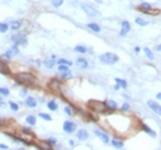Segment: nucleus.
Here are the masks:
<instances>
[{"label": "nucleus", "instance_id": "obj_1", "mask_svg": "<svg viewBox=\"0 0 161 150\" xmlns=\"http://www.w3.org/2000/svg\"><path fill=\"white\" fill-rule=\"evenodd\" d=\"M15 80L19 82L20 85H34L36 82V78L31 73H20L15 77Z\"/></svg>", "mask_w": 161, "mask_h": 150}, {"label": "nucleus", "instance_id": "obj_2", "mask_svg": "<svg viewBox=\"0 0 161 150\" xmlns=\"http://www.w3.org/2000/svg\"><path fill=\"white\" fill-rule=\"evenodd\" d=\"M99 61L104 64H114L118 62V56L111 52H105V54L99 55Z\"/></svg>", "mask_w": 161, "mask_h": 150}, {"label": "nucleus", "instance_id": "obj_3", "mask_svg": "<svg viewBox=\"0 0 161 150\" xmlns=\"http://www.w3.org/2000/svg\"><path fill=\"white\" fill-rule=\"evenodd\" d=\"M81 8H82L86 15H89V16H97L98 13H99L95 7H93L91 4H89V3H82L81 4Z\"/></svg>", "mask_w": 161, "mask_h": 150}, {"label": "nucleus", "instance_id": "obj_4", "mask_svg": "<svg viewBox=\"0 0 161 150\" xmlns=\"http://www.w3.org/2000/svg\"><path fill=\"white\" fill-rule=\"evenodd\" d=\"M11 39H12V42L18 46H26L27 44V38H26L24 35H20V34H15V35H12V38Z\"/></svg>", "mask_w": 161, "mask_h": 150}, {"label": "nucleus", "instance_id": "obj_5", "mask_svg": "<svg viewBox=\"0 0 161 150\" xmlns=\"http://www.w3.org/2000/svg\"><path fill=\"white\" fill-rule=\"evenodd\" d=\"M63 130H65V133L71 134V133H74V131L77 130V125L74 123V122H71V121H66L63 123Z\"/></svg>", "mask_w": 161, "mask_h": 150}, {"label": "nucleus", "instance_id": "obj_6", "mask_svg": "<svg viewBox=\"0 0 161 150\" xmlns=\"http://www.w3.org/2000/svg\"><path fill=\"white\" fill-rule=\"evenodd\" d=\"M148 106L150 107L152 111H155L156 114L160 115V117H161V106L158 105V103L156 102V101H152V99H150V101H148Z\"/></svg>", "mask_w": 161, "mask_h": 150}, {"label": "nucleus", "instance_id": "obj_7", "mask_svg": "<svg viewBox=\"0 0 161 150\" xmlns=\"http://www.w3.org/2000/svg\"><path fill=\"white\" fill-rule=\"evenodd\" d=\"M18 52H19V48H18V44H15L12 48H10V50H8V51L3 55V58H6V59H10V58L18 55Z\"/></svg>", "mask_w": 161, "mask_h": 150}, {"label": "nucleus", "instance_id": "obj_8", "mask_svg": "<svg viewBox=\"0 0 161 150\" xmlns=\"http://www.w3.org/2000/svg\"><path fill=\"white\" fill-rule=\"evenodd\" d=\"M94 134L97 135V137H99L102 141H104L105 144H109L110 141H109V135L106 134V133H104V131H101V130H95L94 131Z\"/></svg>", "mask_w": 161, "mask_h": 150}, {"label": "nucleus", "instance_id": "obj_9", "mask_svg": "<svg viewBox=\"0 0 161 150\" xmlns=\"http://www.w3.org/2000/svg\"><path fill=\"white\" fill-rule=\"evenodd\" d=\"M77 138L81 141H86L89 138V133L86 130H83V129H81V130L77 131Z\"/></svg>", "mask_w": 161, "mask_h": 150}, {"label": "nucleus", "instance_id": "obj_10", "mask_svg": "<svg viewBox=\"0 0 161 150\" xmlns=\"http://www.w3.org/2000/svg\"><path fill=\"white\" fill-rule=\"evenodd\" d=\"M77 63H78V66L81 68H87L89 67V62L86 61L85 58H78V59H77Z\"/></svg>", "mask_w": 161, "mask_h": 150}, {"label": "nucleus", "instance_id": "obj_11", "mask_svg": "<svg viewBox=\"0 0 161 150\" xmlns=\"http://www.w3.org/2000/svg\"><path fill=\"white\" fill-rule=\"evenodd\" d=\"M26 105L28 106V107H31V109H34L35 106H36V99L32 98V96H27L26 98Z\"/></svg>", "mask_w": 161, "mask_h": 150}, {"label": "nucleus", "instance_id": "obj_12", "mask_svg": "<svg viewBox=\"0 0 161 150\" xmlns=\"http://www.w3.org/2000/svg\"><path fill=\"white\" fill-rule=\"evenodd\" d=\"M129 31H130V24L126 22V20H125V22H122V30H121V35H122V36L126 35Z\"/></svg>", "mask_w": 161, "mask_h": 150}, {"label": "nucleus", "instance_id": "obj_13", "mask_svg": "<svg viewBox=\"0 0 161 150\" xmlns=\"http://www.w3.org/2000/svg\"><path fill=\"white\" fill-rule=\"evenodd\" d=\"M0 74H4V75H8V74H10V70H8L7 64L4 63L3 61H0Z\"/></svg>", "mask_w": 161, "mask_h": 150}, {"label": "nucleus", "instance_id": "obj_14", "mask_svg": "<svg viewBox=\"0 0 161 150\" xmlns=\"http://www.w3.org/2000/svg\"><path fill=\"white\" fill-rule=\"evenodd\" d=\"M142 130L146 131L149 135H152V137H156V131H153L150 127H149L148 125H142Z\"/></svg>", "mask_w": 161, "mask_h": 150}, {"label": "nucleus", "instance_id": "obj_15", "mask_svg": "<svg viewBox=\"0 0 161 150\" xmlns=\"http://www.w3.org/2000/svg\"><path fill=\"white\" fill-rule=\"evenodd\" d=\"M87 27L91 30V31H94V32H99V31H101V27L98 26V24H95V23H89Z\"/></svg>", "mask_w": 161, "mask_h": 150}, {"label": "nucleus", "instance_id": "obj_16", "mask_svg": "<svg viewBox=\"0 0 161 150\" xmlns=\"http://www.w3.org/2000/svg\"><path fill=\"white\" fill-rule=\"evenodd\" d=\"M44 66L47 68H52L54 66H55V62H54V58H51V59H47V61H44Z\"/></svg>", "mask_w": 161, "mask_h": 150}, {"label": "nucleus", "instance_id": "obj_17", "mask_svg": "<svg viewBox=\"0 0 161 150\" xmlns=\"http://www.w3.org/2000/svg\"><path fill=\"white\" fill-rule=\"evenodd\" d=\"M77 52H79V54H86L87 52V48L85 47V46H75V48H74Z\"/></svg>", "mask_w": 161, "mask_h": 150}, {"label": "nucleus", "instance_id": "obj_18", "mask_svg": "<svg viewBox=\"0 0 161 150\" xmlns=\"http://www.w3.org/2000/svg\"><path fill=\"white\" fill-rule=\"evenodd\" d=\"M47 107L50 110H52V111H55V110H58V105L55 101H50V102L47 103Z\"/></svg>", "mask_w": 161, "mask_h": 150}, {"label": "nucleus", "instance_id": "obj_19", "mask_svg": "<svg viewBox=\"0 0 161 150\" xmlns=\"http://www.w3.org/2000/svg\"><path fill=\"white\" fill-rule=\"evenodd\" d=\"M106 106H107V109H109V110H116V109H117V103L114 102V101H107Z\"/></svg>", "mask_w": 161, "mask_h": 150}, {"label": "nucleus", "instance_id": "obj_20", "mask_svg": "<svg viewBox=\"0 0 161 150\" xmlns=\"http://www.w3.org/2000/svg\"><path fill=\"white\" fill-rule=\"evenodd\" d=\"M20 26H22V23L18 22V20H13V22H11V28L13 30V31H16V30H19Z\"/></svg>", "mask_w": 161, "mask_h": 150}, {"label": "nucleus", "instance_id": "obj_21", "mask_svg": "<svg viewBox=\"0 0 161 150\" xmlns=\"http://www.w3.org/2000/svg\"><path fill=\"white\" fill-rule=\"evenodd\" d=\"M140 8H141V11H149V10H152V6L149 3H144V1H142V3L140 4Z\"/></svg>", "mask_w": 161, "mask_h": 150}, {"label": "nucleus", "instance_id": "obj_22", "mask_svg": "<svg viewBox=\"0 0 161 150\" xmlns=\"http://www.w3.org/2000/svg\"><path fill=\"white\" fill-rule=\"evenodd\" d=\"M116 82L120 85V87H123V89H126L128 87V83H126V80H123V79H120V78H117L116 79Z\"/></svg>", "mask_w": 161, "mask_h": 150}, {"label": "nucleus", "instance_id": "obj_23", "mask_svg": "<svg viewBox=\"0 0 161 150\" xmlns=\"http://www.w3.org/2000/svg\"><path fill=\"white\" fill-rule=\"evenodd\" d=\"M26 121H27V123L28 125H35L36 119H35L34 115H28V117H26Z\"/></svg>", "mask_w": 161, "mask_h": 150}, {"label": "nucleus", "instance_id": "obj_24", "mask_svg": "<svg viewBox=\"0 0 161 150\" xmlns=\"http://www.w3.org/2000/svg\"><path fill=\"white\" fill-rule=\"evenodd\" d=\"M110 144L113 145V146H116V147H122V146H123V142H122V141H117V139H113Z\"/></svg>", "mask_w": 161, "mask_h": 150}, {"label": "nucleus", "instance_id": "obj_25", "mask_svg": "<svg viewBox=\"0 0 161 150\" xmlns=\"http://www.w3.org/2000/svg\"><path fill=\"white\" fill-rule=\"evenodd\" d=\"M136 23L137 24H138V26H148V22H146V20H144V19H141V18H137L136 19Z\"/></svg>", "mask_w": 161, "mask_h": 150}, {"label": "nucleus", "instance_id": "obj_26", "mask_svg": "<svg viewBox=\"0 0 161 150\" xmlns=\"http://www.w3.org/2000/svg\"><path fill=\"white\" fill-rule=\"evenodd\" d=\"M39 117H40L42 119H44V121H52V118H51V115H48V114H44V113H40L39 114Z\"/></svg>", "mask_w": 161, "mask_h": 150}, {"label": "nucleus", "instance_id": "obj_27", "mask_svg": "<svg viewBox=\"0 0 161 150\" xmlns=\"http://www.w3.org/2000/svg\"><path fill=\"white\" fill-rule=\"evenodd\" d=\"M0 94L4 96H8L10 95V90L7 89V87H0Z\"/></svg>", "mask_w": 161, "mask_h": 150}, {"label": "nucleus", "instance_id": "obj_28", "mask_svg": "<svg viewBox=\"0 0 161 150\" xmlns=\"http://www.w3.org/2000/svg\"><path fill=\"white\" fill-rule=\"evenodd\" d=\"M58 64H66V66H71V61H67V59H59V61H58Z\"/></svg>", "mask_w": 161, "mask_h": 150}, {"label": "nucleus", "instance_id": "obj_29", "mask_svg": "<svg viewBox=\"0 0 161 150\" xmlns=\"http://www.w3.org/2000/svg\"><path fill=\"white\" fill-rule=\"evenodd\" d=\"M51 4L58 8V7H60L62 4H63V0H51Z\"/></svg>", "mask_w": 161, "mask_h": 150}, {"label": "nucleus", "instance_id": "obj_30", "mask_svg": "<svg viewBox=\"0 0 161 150\" xmlns=\"http://www.w3.org/2000/svg\"><path fill=\"white\" fill-rule=\"evenodd\" d=\"M144 52H145L146 54V56L149 58V59H153V58H155V55H153V52L150 51V50H149L148 47H145V50H144Z\"/></svg>", "mask_w": 161, "mask_h": 150}, {"label": "nucleus", "instance_id": "obj_31", "mask_svg": "<svg viewBox=\"0 0 161 150\" xmlns=\"http://www.w3.org/2000/svg\"><path fill=\"white\" fill-rule=\"evenodd\" d=\"M8 30V24L7 23H0V32H6Z\"/></svg>", "mask_w": 161, "mask_h": 150}, {"label": "nucleus", "instance_id": "obj_32", "mask_svg": "<svg viewBox=\"0 0 161 150\" xmlns=\"http://www.w3.org/2000/svg\"><path fill=\"white\" fill-rule=\"evenodd\" d=\"M10 106H11V110H13V111H18V110H19V105L15 102H11Z\"/></svg>", "mask_w": 161, "mask_h": 150}, {"label": "nucleus", "instance_id": "obj_33", "mask_svg": "<svg viewBox=\"0 0 161 150\" xmlns=\"http://www.w3.org/2000/svg\"><path fill=\"white\" fill-rule=\"evenodd\" d=\"M58 68H59V71L65 73V71L69 70V66H66V64H59V66H58Z\"/></svg>", "mask_w": 161, "mask_h": 150}, {"label": "nucleus", "instance_id": "obj_34", "mask_svg": "<svg viewBox=\"0 0 161 150\" xmlns=\"http://www.w3.org/2000/svg\"><path fill=\"white\" fill-rule=\"evenodd\" d=\"M62 78H63V79H67V78H71V73H70L69 70L65 71V73L62 74Z\"/></svg>", "mask_w": 161, "mask_h": 150}, {"label": "nucleus", "instance_id": "obj_35", "mask_svg": "<svg viewBox=\"0 0 161 150\" xmlns=\"http://www.w3.org/2000/svg\"><path fill=\"white\" fill-rule=\"evenodd\" d=\"M121 109H122V111H128V110H130V106H129V103H123V105H122V107H121Z\"/></svg>", "mask_w": 161, "mask_h": 150}, {"label": "nucleus", "instance_id": "obj_36", "mask_svg": "<svg viewBox=\"0 0 161 150\" xmlns=\"http://www.w3.org/2000/svg\"><path fill=\"white\" fill-rule=\"evenodd\" d=\"M65 111H66V114H67V115H70V117L73 115V110L70 109V107H65Z\"/></svg>", "mask_w": 161, "mask_h": 150}, {"label": "nucleus", "instance_id": "obj_37", "mask_svg": "<svg viewBox=\"0 0 161 150\" xmlns=\"http://www.w3.org/2000/svg\"><path fill=\"white\" fill-rule=\"evenodd\" d=\"M20 94H22V96H27L26 94H27V89H23L22 91H20Z\"/></svg>", "mask_w": 161, "mask_h": 150}, {"label": "nucleus", "instance_id": "obj_38", "mask_svg": "<svg viewBox=\"0 0 161 150\" xmlns=\"http://www.w3.org/2000/svg\"><path fill=\"white\" fill-rule=\"evenodd\" d=\"M47 142H50L51 145H54V144H55V142H57V141L54 139V138H48V141H47Z\"/></svg>", "mask_w": 161, "mask_h": 150}, {"label": "nucleus", "instance_id": "obj_39", "mask_svg": "<svg viewBox=\"0 0 161 150\" xmlns=\"http://www.w3.org/2000/svg\"><path fill=\"white\" fill-rule=\"evenodd\" d=\"M0 149H8V146H7V145H4V144H0Z\"/></svg>", "mask_w": 161, "mask_h": 150}, {"label": "nucleus", "instance_id": "obj_40", "mask_svg": "<svg viewBox=\"0 0 161 150\" xmlns=\"http://www.w3.org/2000/svg\"><path fill=\"white\" fill-rule=\"evenodd\" d=\"M23 130H24V133H30V129L28 127H24Z\"/></svg>", "mask_w": 161, "mask_h": 150}, {"label": "nucleus", "instance_id": "obj_41", "mask_svg": "<svg viewBox=\"0 0 161 150\" xmlns=\"http://www.w3.org/2000/svg\"><path fill=\"white\" fill-rule=\"evenodd\" d=\"M156 98H157V99H161V93H158L157 95H156Z\"/></svg>", "mask_w": 161, "mask_h": 150}, {"label": "nucleus", "instance_id": "obj_42", "mask_svg": "<svg viewBox=\"0 0 161 150\" xmlns=\"http://www.w3.org/2000/svg\"><path fill=\"white\" fill-rule=\"evenodd\" d=\"M157 50H161V44H160V46H158V47H157Z\"/></svg>", "mask_w": 161, "mask_h": 150}, {"label": "nucleus", "instance_id": "obj_43", "mask_svg": "<svg viewBox=\"0 0 161 150\" xmlns=\"http://www.w3.org/2000/svg\"><path fill=\"white\" fill-rule=\"evenodd\" d=\"M0 102H1V98H0Z\"/></svg>", "mask_w": 161, "mask_h": 150}]
</instances>
